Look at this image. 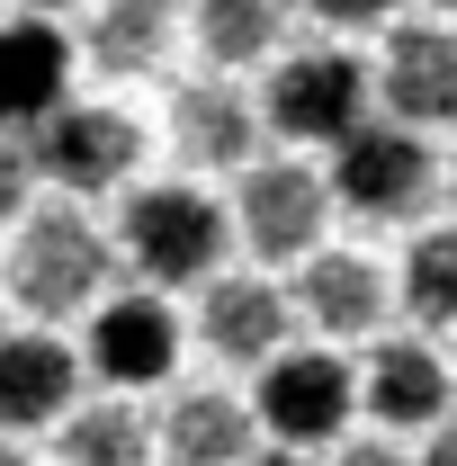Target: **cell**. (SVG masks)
Returning a JSON list of instances; mask_svg holds the SVG:
<instances>
[{
	"label": "cell",
	"mask_w": 457,
	"mask_h": 466,
	"mask_svg": "<svg viewBox=\"0 0 457 466\" xmlns=\"http://www.w3.org/2000/svg\"><path fill=\"white\" fill-rule=\"evenodd\" d=\"M0 466H36V458H27V440H0Z\"/></svg>",
	"instance_id": "26"
},
{
	"label": "cell",
	"mask_w": 457,
	"mask_h": 466,
	"mask_svg": "<svg viewBox=\"0 0 457 466\" xmlns=\"http://www.w3.org/2000/svg\"><path fill=\"white\" fill-rule=\"evenodd\" d=\"M287 314L314 332V341H377L386 332V314H395V296H386V269L368 260V251H314V260H296V279H287Z\"/></svg>",
	"instance_id": "10"
},
{
	"label": "cell",
	"mask_w": 457,
	"mask_h": 466,
	"mask_svg": "<svg viewBox=\"0 0 457 466\" xmlns=\"http://www.w3.org/2000/svg\"><path fill=\"white\" fill-rule=\"evenodd\" d=\"M386 296H395L421 332H457V225L412 233V251H403V269L386 279Z\"/></svg>",
	"instance_id": "19"
},
{
	"label": "cell",
	"mask_w": 457,
	"mask_h": 466,
	"mask_svg": "<svg viewBox=\"0 0 457 466\" xmlns=\"http://www.w3.org/2000/svg\"><path fill=\"white\" fill-rule=\"evenodd\" d=\"M198 341L216 350L225 368H269L279 350H296L287 288L260 279V269H216V279L198 288Z\"/></svg>",
	"instance_id": "13"
},
{
	"label": "cell",
	"mask_w": 457,
	"mask_h": 466,
	"mask_svg": "<svg viewBox=\"0 0 457 466\" xmlns=\"http://www.w3.org/2000/svg\"><path fill=\"white\" fill-rule=\"evenodd\" d=\"M314 27H323V46H350V36H386L403 18V0H296Z\"/></svg>",
	"instance_id": "21"
},
{
	"label": "cell",
	"mask_w": 457,
	"mask_h": 466,
	"mask_svg": "<svg viewBox=\"0 0 457 466\" xmlns=\"http://www.w3.org/2000/svg\"><path fill=\"white\" fill-rule=\"evenodd\" d=\"M314 466H412V458H403L395 440H341L332 458H314Z\"/></svg>",
	"instance_id": "23"
},
{
	"label": "cell",
	"mask_w": 457,
	"mask_h": 466,
	"mask_svg": "<svg viewBox=\"0 0 457 466\" xmlns=\"http://www.w3.org/2000/svg\"><path fill=\"white\" fill-rule=\"evenodd\" d=\"M251 449V404L225 386H171V404L153 412V466H242Z\"/></svg>",
	"instance_id": "16"
},
{
	"label": "cell",
	"mask_w": 457,
	"mask_h": 466,
	"mask_svg": "<svg viewBox=\"0 0 457 466\" xmlns=\"http://www.w3.org/2000/svg\"><path fill=\"white\" fill-rule=\"evenodd\" d=\"M108 251L144 279L153 296L171 288H207L225 269L233 233H225V198H207L198 179H153V188H126V216H117Z\"/></svg>",
	"instance_id": "2"
},
{
	"label": "cell",
	"mask_w": 457,
	"mask_h": 466,
	"mask_svg": "<svg viewBox=\"0 0 457 466\" xmlns=\"http://www.w3.org/2000/svg\"><path fill=\"white\" fill-rule=\"evenodd\" d=\"M27 207H36V171H27V144H18V135H0V233L18 225Z\"/></svg>",
	"instance_id": "22"
},
{
	"label": "cell",
	"mask_w": 457,
	"mask_h": 466,
	"mask_svg": "<svg viewBox=\"0 0 457 466\" xmlns=\"http://www.w3.org/2000/svg\"><path fill=\"white\" fill-rule=\"evenodd\" d=\"M81 395V359L63 332H0V440H27V431H55Z\"/></svg>",
	"instance_id": "15"
},
{
	"label": "cell",
	"mask_w": 457,
	"mask_h": 466,
	"mask_svg": "<svg viewBox=\"0 0 457 466\" xmlns=\"http://www.w3.org/2000/svg\"><path fill=\"white\" fill-rule=\"evenodd\" d=\"M323 225H332V198H323V171L296 162V153H260L251 171H233V198H225V233L269 269H296L323 251Z\"/></svg>",
	"instance_id": "3"
},
{
	"label": "cell",
	"mask_w": 457,
	"mask_h": 466,
	"mask_svg": "<svg viewBox=\"0 0 457 466\" xmlns=\"http://www.w3.org/2000/svg\"><path fill=\"white\" fill-rule=\"evenodd\" d=\"M0 279H9V305H18L36 332H55V323L90 314V305L108 296L117 251H108V233L90 225L81 207H27V216L9 225Z\"/></svg>",
	"instance_id": "1"
},
{
	"label": "cell",
	"mask_w": 457,
	"mask_h": 466,
	"mask_svg": "<svg viewBox=\"0 0 457 466\" xmlns=\"http://www.w3.org/2000/svg\"><path fill=\"white\" fill-rule=\"evenodd\" d=\"M431 188H440L431 135H403V126H386V116L350 126L341 144L323 153V198H332L341 216H359V225H403Z\"/></svg>",
	"instance_id": "4"
},
{
	"label": "cell",
	"mask_w": 457,
	"mask_h": 466,
	"mask_svg": "<svg viewBox=\"0 0 457 466\" xmlns=\"http://www.w3.org/2000/svg\"><path fill=\"white\" fill-rule=\"evenodd\" d=\"M287 18H296V0H198L188 9V27H198V55L216 63V72H251V63L287 55Z\"/></svg>",
	"instance_id": "18"
},
{
	"label": "cell",
	"mask_w": 457,
	"mask_h": 466,
	"mask_svg": "<svg viewBox=\"0 0 457 466\" xmlns=\"http://www.w3.org/2000/svg\"><path fill=\"white\" fill-rule=\"evenodd\" d=\"M18 144H27L36 188H63V198H108V188H126L135 153H144V126H135L126 108H108V99H63V108L46 116V126H27Z\"/></svg>",
	"instance_id": "8"
},
{
	"label": "cell",
	"mask_w": 457,
	"mask_h": 466,
	"mask_svg": "<svg viewBox=\"0 0 457 466\" xmlns=\"http://www.w3.org/2000/svg\"><path fill=\"white\" fill-rule=\"evenodd\" d=\"M412 466H457V412L440 421V431H421V458Z\"/></svg>",
	"instance_id": "24"
},
{
	"label": "cell",
	"mask_w": 457,
	"mask_h": 466,
	"mask_svg": "<svg viewBox=\"0 0 457 466\" xmlns=\"http://www.w3.org/2000/svg\"><path fill=\"white\" fill-rule=\"evenodd\" d=\"M431 9H440V27H457V0H431Z\"/></svg>",
	"instance_id": "29"
},
{
	"label": "cell",
	"mask_w": 457,
	"mask_h": 466,
	"mask_svg": "<svg viewBox=\"0 0 457 466\" xmlns=\"http://www.w3.org/2000/svg\"><path fill=\"white\" fill-rule=\"evenodd\" d=\"M171 46H179V9L171 0H90V18H81V36H72V55L90 63V72H108V81L162 72Z\"/></svg>",
	"instance_id": "17"
},
{
	"label": "cell",
	"mask_w": 457,
	"mask_h": 466,
	"mask_svg": "<svg viewBox=\"0 0 457 466\" xmlns=\"http://www.w3.org/2000/svg\"><path fill=\"white\" fill-rule=\"evenodd\" d=\"M260 386H251V431L269 440V449H296V458H323V449H341L350 440V359L341 350H279L269 368H251Z\"/></svg>",
	"instance_id": "6"
},
{
	"label": "cell",
	"mask_w": 457,
	"mask_h": 466,
	"mask_svg": "<svg viewBox=\"0 0 457 466\" xmlns=\"http://www.w3.org/2000/svg\"><path fill=\"white\" fill-rule=\"evenodd\" d=\"M368 108L403 126V135H431V126H457V27L440 18H395L386 46L368 63Z\"/></svg>",
	"instance_id": "9"
},
{
	"label": "cell",
	"mask_w": 457,
	"mask_h": 466,
	"mask_svg": "<svg viewBox=\"0 0 457 466\" xmlns=\"http://www.w3.org/2000/svg\"><path fill=\"white\" fill-rule=\"evenodd\" d=\"M260 99V126L287 135V144H341L350 126H368V63L350 46H296V55H269V81L251 90Z\"/></svg>",
	"instance_id": "5"
},
{
	"label": "cell",
	"mask_w": 457,
	"mask_h": 466,
	"mask_svg": "<svg viewBox=\"0 0 457 466\" xmlns=\"http://www.w3.org/2000/svg\"><path fill=\"white\" fill-rule=\"evenodd\" d=\"M179 305L171 296H153V288H108L99 305H90V332H81V377H99L117 404H135L144 386H171V368H179Z\"/></svg>",
	"instance_id": "7"
},
{
	"label": "cell",
	"mask_w": 457,
	"mask_h": 466,
	"mask_svg": "<svg viewBox=\"0 0 457 466\" xmlns=\"http://www.w3.org/2000/svg\"><path fill=\"white\" fill-rule=\"evenodd\" d=\"M55 9H72V0H27V18H55Z\"/></svg>",
	"instance_id": "28"
},
{
	"label": "cell",
	"mask_w": 457,
	"mask_h": 466,
	"mask_svg": "<svg viewBox=\"0 0 457 466\" xmlns=\"http://www.w3.org/2000/svg\"><path fill=\"white\" fill-rule=\"evenodd\" d=\"M63 466H153V421L135 404H72L63 412Z\"/></svg>",
	"instance_id": "20"
},
{
	"label": "cell",
	"mask_w": 457,
	"mask_h": 466,
	"mask_svg": "<svg viewBox=\"0 0 457 466\" xmlns=\"http://www.w3.org/2000/svg\"><path fill=\"white\" fill-rule=\"evenodd\" d=\"M350 395H359V412H368L386 440H395V431L421 440V431H440V421L457 412V377H449V359H440L431 341L403 332V341L368 350V368H350Z\"/></svg>",
	"instance_id": "11"
},
{
	"label": "cell",
	"mask_w": 457,
	"mask_h": 466,
	"mask_svg": "<svg viewBox=\"0 0 457 466\" xmlns=\"http://www.w3.org/2000/svg\"><path fill=\"white\" fill-rule=\"evenodd\" d=\"M72 36L55 18H0V135H27L72 99Z\"/></svg>",
	"instance_id": "14"
},
{
	"label": "cell",
	"mask_w": 457,
	"mask_h": 466,
	"mask_svg": "<svg viewBox=\"0 0 457 466\" xmlns=\"http://www.w3.org/2000/svg\"><path fill=\"white\" fill-rule=\"evenodd\" d=\"M440 188H449V207H457V144H449V162H440Z\"/></svg>",
	"instance_id": "27"
},
{
	"label": "cell",
	"mask_w": 457,
	"mask_h": 466,
	"mask_svg": "<svg viewBox=\"0 0 457 466\" xmlns=\"http://www.w3.org/2000/svg\"><path fill=\"white\" fill-rule=\"evenodd\" d=\"M449 377H457V368H449Z\"/></svg>",
	"instance_id": "30"
},
{
	"label": "cell",
	"mask_w": 457,
	"mask_h": 466,
	"mask_svg": "<svg viewBox=\"0 0 457 466\" xmlns=\"http://www.w3.org/2000/svg\"><path fill=\"white\" fill-rule=\"evenodd\" d=\"M242 466H314V458H296V449H269V440H260V449H251Z\"/></svg>",
	"instance_id": "25"
},
{
	"label": "cell",
	"mask_w": 457,
	"mask_h": 466,
	"mask_svg": "<svg viewBox=\"0 0 457 466\" xmlns=\"http://www.w3.org/2000/svg\"><path fill=\"white\" fill-rule=\"evenodd\" d=\"M260 144H269V126H260V99H251L242 81H225V72L179 81V99H171V153H179V171H188V179L251 171Z\"/></svg>",
	"instance_id": "12"
}]
</instances>
